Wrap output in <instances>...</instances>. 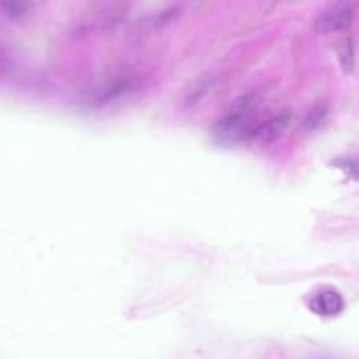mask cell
Wrapping results in <instances>:
<instances>
[{
  "label": "cell",
  "mask_w": 359,
  "mask_h": 359,
  "mask_svg": "<svg viewBox=\"0 0 359 359\" xmlns=\"http://www.w3.org/2000/svg\"><path fill=\"white\" fill-rule=\"evenodd\" d=\"M353 11L349 4H339L327 13H324L318 21L317 27L321 32H337L346 29L352 22Z\"/></svg>",
  "instance_id": "cell-1"
},
{
  "label": "cell",
  "mask_w": 359,
  "mask_h": 359,
  "mask_svg": "<svg viewBox=\"0 0 359 359\" xmlns=\"http://www.w3.org/2000/svg\"><path fill=\"white\" fill-rule=\"evenodd\" d=\"M287 125H289V118L285 115H278L275 118H271L262 122L259 126H257V129L252 132V137L261 143L272 142L286 130Z\"/></svg>",
  "instance_id": "cell-3"
},
{
  "label": "cell",
  "mask_w": 359,
  "mask_h": 359,
  "mask_svg": "<svg viewBox=\"0 0 359 359\" xmlns=\"http://www.w3.org/2000/svg\"><path fill=\"white\" fill-rule=\"evenodd\" d=\"M310 310L323 317H332L344 310V299L337 290H323L310 300Z\"/></svg>",
  "instance_id": "cell-2"
},
{
  "label": "cell",
  "mask_w": 359,
  "mask_h": 359,
  "mask_svg": "<svg viewBox=\"0 0 359 359\" xmlns=\"http://www.w3.org/2000/svg\"><path fill=\"white\" fill-rule=\"evenodd\" d=\"M245 125L247 122L243 115L233 114L219 121L215 132L222 139H236L243 133V130L245 129Z\"/></svg>",
  "instance_id": "cell-4"
}]
</instances>
